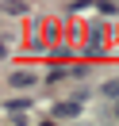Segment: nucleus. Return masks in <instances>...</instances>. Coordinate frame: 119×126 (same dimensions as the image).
I'll return each instance as SVG.
<instances>
[{"instance_id": "1", "label": "nucleus", "mask_w": 119, "mask_h": 126, "mask_svg": "<svg viewBox=\"0 0 119 126\" xmlns=\"http://www.w3.org/2000/svg\"><path fill=\"white\" fill-rule=\"evenodd\" d=\"M8 84H12V88H31V84H35V73H31V69H16V73L8 77Z\"/></svg>"}, {"instance_id": "2", "label": "nucleus", "mask_w": 119, "mask_h": 126, "mask_svg": "<svg viewBox=\"0 0 119 126\" xmlns=\"http://www.w3.org/2000/svg\"><path fill=\"white\" fill-rule=\"evenodd\" d=\"M77 115H81L77 103H58V107H54V118H77Z\"/></svg>"}, {"instance_id": "3", "label": "nucleus", "mask_w": 119, "mask_h": 126, "mask_svg": "<svg viewBox=\"0 0 119 126\" xmlns=\"http://www.w3.org/2000/svg\"><path fill=\"white\" fill-rule=\"evenodd\" d=\"M4 12H12V16L19 12V16H23V12H27V4H23V0H8V4H4Z\"/></svg>"}, {"instance_id": "4", "label": "nucleus", "mask_w": 119, "mask_h": 126, "mask_svg": "<svg viewBox=\"0 0 119 126\" xmlns=\"http://www.w3.org/2000/svg\"><path fill=\"white\" fill-rule=\"evenodd\" d=\"M104 95H119V80L111 77V84H104Z\"/></svg>"}, {"instance_id": "5", "label": "nucleus", "mask_w": 119, "mask_h": 126, "mask_svg": "<svg viewBox=\"0 0 119 126\" xmlns=\"http://www.w3.org/2000/svg\"><path fill=\"white\" fill-rule=\"evenodd\" d=\"M4 54H8V50H4V46H0V57H4Z\"/></svg>"}, {"instance_id": "6", "label": "nucleus", "mask_w": 119, "mask_h": 126, "mask_svg": "<svg viewBox=\"0 0 119 126\" xmlns=\"http://www.w3.org/2000/svg\"><path fill=\"white\" fill-rule=\"evenodd\" d=\"M115 118H119V103H115Z\"/></svg>"}]
</instances>
